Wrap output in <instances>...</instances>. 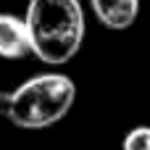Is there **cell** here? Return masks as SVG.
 Masks as SVG:
<instances>
[{
	"mask_svg": "<svg viewBox=\"0 0 150 150\" xmlns=\"http://www.w3.org/2000/svg\"><path fill=\"white\" fill-rule=\"evenodd\" d=\"M24 21L32 55L47 66H66L84 45L87 18L82 0H29Z\"/></svg>",
	"mask_w": 150,
	"mask_h": 150,
	"instance_id": "obj_2",
	"label": "cell"
},
{
	"mask_svg": "<svg viewBox=\"0 0 150 150\" xmlns=\"http://www.w3.org/2000/svg\"><path fill=\"white\" fill-rule=\"evenodd\" d=\"M32 55V42H29V29L26 21L16 13L0 11V58L5 61H21Z\"/></svg>",
	"mask_w": 150,
	"mask_h": 150,
	"instance_id": "obj_3",
	"label": "cell"
},
{
	"mask_svg": "<svg viewBox=\"0 0 150 150\" xmlns=\"http://www.w3.org/2000/svg\"><path fill=\"white\" fill-rule=\"evenodd\" d=\"M90 8L98 24L111 32H127L140 16V0H90Z\"/></svg>",
	"mask_w": 150,
	"mask_h": 150,
	"instance_id": "obj_4",
	"label": "cell"
},
{
	"mask_svg": "<svg viewBox=\"0 0 150 150\" xmlns=\"http://www.w3.org/2000/svg\"><path fill=\"white\" fill-rule=\"evenodd\" d=\"M76 100V84L63 71H42L24 79L16 90L0 92V116L16 129H50L69 116Z\"/></svg>",
	"mask_w": 150,
	"mask_h": 150,
	"instance_id": "obj_1",
	"label": "cell"
},
{
	"mask_svg": "<svg viewBox=\"0 0 150 150\" xmlns=\"http://www.w3.org/2000/svg\"><path fill=\"white\" fill-rule=\"evenodd\" d=\"M121 150H150V124L132 127L121 140Z\"/></svg>",
	"mask_w": 150,
	"mask_h": 150,
	"instance_id": "obj_5",
	"label": "cell"
}]
</instances>
